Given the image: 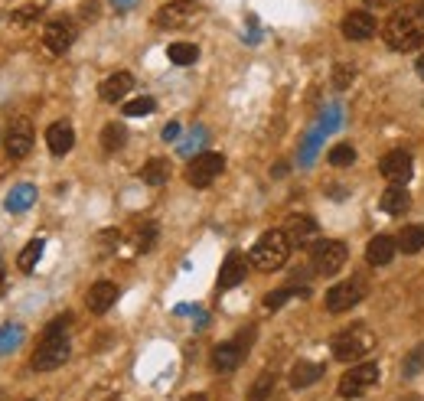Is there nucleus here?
<instances>
[{"instance_id":"nucleus-1","label":"nucleus","mask_w":424,"mask_h":401,"mask_svg":"<svg viewBox=\"0 0 424 401\" xmlns=\"http://www.w3.org/2000/svg\"><path fill=\"white\" fill-rule=\"evenodd\" d=\"M382 40L395 52H415L424 46V17L418 10H395L385 26H382Z\"/></svg>"},{"instance_id":"nucleus-2","label":"nucleus","mask_w":424,"mask_h":401,"mask_svg":"<svg viewBox=\"0 0 424 401\" xmlns=\"http://www.w3.org/2000/svg\"><path fill=\"white\" fill-rule=\"evenodd\" d=\"M290 241L288 235H284V229H271V232H264L261 239L254 241L252 248V255H248V261H252L258 271L264 274H271V271H281V268L288 265V258H290Z\"/></svg>"},{"instance_id":"nucleus-3","label":"nucleus","mask_w":424,"mask_h":401,"mask_svg":"<svg viewBox=\"0 0 424 401\" xmlns=\"http://www.w3.org/2000/svg\"><path fill=\"white\" fill-rule=\"evenodd\" d=\"M372 349H375V333L363 323L346 326L343 333L333 336V356H336L339 362H359V359L369 356Z\"/></svg>"},{"instance_id":"nucleus-4","label":"nucleus","mask_w":424,"mask_h":401,"mask_svg":"<svg viewBox=\"0 0 424 401\" xmlns=\"http://www.w3.org/2000/svg\"><path fill=\"white\" fill-rule=\"evenodd\" d=\"M252 342H254V326H248V330H242V333L235 336V340H229V342H219L216 349H212V369L216 372H235L242 362H245V356H248V349H252Z\"/></svg>"},{"instance_id":"nucleus-5","label":"nucleus","mask_w":424,"mask_h":401,"mask_svg":"<svg viewBox=\"0 0 424 401\" xmlns=\"http://www.w3.org/2000/svg\"><path fill=\"white\" fill-rule=\"evenodd\" d=\"M69 352H72V342H69V333H42V342L36 346L30 366L36 372H52L69 362Z\"/></svg>"},{"instance_id":"nucleus-6","label":"nucleus","mask_w":424,"mask_h":401,"mask_svg":"<svg viewBox=\"0 0 424 401\" xmlns=\"http://www.w3.org/2000/svg\"><path fill=\"white\" fill-rule=\"evenodd\" d=\"M222 170H225V157L222 154H216V150L196 154L193 160H189V167H187V183L193 189H206L222 176Z\"/></svg>"},{"instance_id":"nucleus-7","label":"nucleus","mask_w":424,"mask_h":401,"mask_svg":"<svg viewBox=\"0 0 424 401\" xmlns=\"http://www.w3.org/2000/svg\"><path fill=\"white\" fill-rule=\"evenodd\" d=\"M314 271L317 274H336V271H343V265L349 261V248H346V241H336V239H326V241H317V248H314Z\"/></svg>"},{"instance_id":"nucleus-8","label":"nucleus","mask_w":424,"mask_h":401,"mask_svg":"<svg viewBox=\"0 0 424 401\" xmlns=\"http://www.w3.org/2000/svg\"><path fill=\"white\" fill-rule=\"evenodd\" d=\"M379 376L382 372L375 362H359V366H353L346 376L339 378V395H343V398H359V395H365L379 382Z\"/></svg>"},{"instance_id":"nucleus-9","label":"nucleus","mask_w":424,"mask_h":401,"mask_svg":"<svg viewBox=\"0 0 424 401\" xmlns=\"http://www.w3.org/2000/svg\"><path fill=\"white\" fill-rule=\"evenodd\" d=\"M363 297H365L363 281H359V277H353V281L333 284V287L326 290V300H323V304H326V310H330V313H346V310H353Z\"/></svg>"},{"instance_id":"nucleus-10","label":"nucleus","mask_w":424,"mask_h":401,"mask_svg":"<svg viewBox=\"0 0 424 401\" xmlns=\"http://www.w3.org/2000/svg\"><path fill=\"white\" fill-rule=\"evenodd\" d=\"M72 43H76V23H72V20L59 17V20H49V23L42 26V46H46L52 56L69 52Z\"/></svg>"},{"instance_id":"nucleus-11","label":"nucleus","mask_w":424,"mask_h":401,"mask_svg":"<svg viewBox=\"0 0 424 401\" xmlns=\"http://www.w3.org/2000/svg\"><path fill=\"white\" fill-rule=\"evenodd\" d=\"M4 150L13 160H23L30 150H33V124L30 118H13L7 128V137H4Z\"/></svg>"},{"instance_id":"nucleus-12","label":"nucleus","mask_w":424,"mask_h":401,"mask_svg":"<svg viewBox=\"0 0 424 401\" xmlns=\"http://www.w3.org/2000/svg\"><path fill=\"white\" fill-rule=\"evenodd\" d=\"M379 173L389 183H401L405 186L408 179H411V173H415V160H411L408 150H391V154H385L379 160Z\"/></svg>"},{"instance_id":"nucleus-13","label":"nucleus","mask_w":424,"mask_h":401,"mask_svg":"<svg viewBox=\"0 0 424 401\" xmlns=\"http://www.w3.org/2000/svg\"><path fill=\"white\" fill-rule=\"evenodd\" d=\"M193 17H196L193 0H173V4H167V7L157 10L153 26H160V30H179V26H187Z\"/></svg>"},{"instance_id":"nucleus-14","label":"nucleus","mask_w":424,"mask_h":401,"mask_svg":"<svg viewBox=\"0 0 424 401\" xmlns=\"http://www.w3.org/2000/svg\"><path fill=\"white\" fill-rule=\"evenodd\" d=\"M375 30H379V20L369 13V10H353L343 17V36L353 40V43H363V40H372Z\"/></svg>"},{"instance_id":"nucleus-15","label":"nucleus","mask_w":424,"mask_h":401,"mask_svg":"<svg viewBox=\"0 0 424 401\" xmlns=\"http://www.w3.org/2000/svg\"><path fill=\"white\" fill-rule=\"evenodd\" d=\"M118 284L114 281H95L85 294V307L92 310V313H108L114 307V300H118Z\"/></svg>"},{"instance_id":"nucleus-16","label":"nucleus","mask_w":424,"mask_h":401,"mask_svg":"<svg viewBox=\"0 0 424 401\" xmlns=\"http://www.w3.org/2000/svg\"><path fill=\"white\" fill-rule=\"evenodd\" d=\"M245 274H248L245 255H242V251H229V255H225V261H222V268H219V290L238 287V284L245 281Z\"/></svg>"},{"instance_id":"nucleus-17","label":"nucleus","mask_w":424,"mask_h":401,"mask_svg":"<svg viewBox=\"0 0 424 401\" xmlns=\"http://www.w3.org/2000/svg\"><path fill=\"white\" fill-rule=\"evenodd\" d=\"M284 235L294 248H304L317 239V222L310 215H290L288 222H284Z\"/></svg>"},{"instance_id":"nucleus-18","label":"nucleus","mask_w":424,"mask_h":401,"mask_svg":"<svg viewBox=\"0 0 424 401\" xmlns=\"http://www.w3.org/2000/svg\"><path fill=\"white\" fill-rule=\"evenodd\" d=\"M395 251H399V239H395V235H375V239L369 241V248H365V261L372 268H385V265H391Z\"/></svg>"},{"instance_id":"nucleus-19","label":"nucleus","mask_w":424,"mask_h":401,"mask_svg":"<svg viewBox=\"0 0 424 401\" xmlns=\"http://www.w3.org/2000/svg\"><path fill=\"white\" fill-rule=\"evenodd\" d=\"M46 144H49V150L56 157L69 154L72 144H76V131H72V124H69V121H56V124H49V131H46Z\"/></svg>"},{"instance_id":"nucleus-20","label":"nucleus","mask_w":424,"mask_h":401,"mask_svg":"<svg viewBox=\"0 0 424 401\" xmlns=\"http://www.w3.org/2000/svg\"><path fill=\"white\" fill-rule=\"evenodd\" d=\"M131 88H134V76L131 72H114L98 85V95H102V102H121Z\"/></svg>"},{"instance_id":"nucleus-21","label":"nucleus","mask_w":424,"mask_h":401,"mask_svg":"<svg viewBox=\"0 0 424 401\" xmlns=\"http://www.w3.org/2000/svg\"><path fill=\"white\" fill-rule=\"evenodd\" d=\"M408 205H411V193H408V186H401V183H391L379 199V209H385L389 215H401Z\"/></svg>"},{"instance_id":"nucleus-22","label":"nucleus","mask_w":424,"mask_h":401,"mask_svg":"<svg viewBox=\"0 0 424 401\" xmlns=\"http://www.w3.org/2000/svg\"><path fill=\"white\" fill-rule=\"evenodd\" d=\"M323 378V366L320 362H297L294 369H290V388H310V385H317Z\"/></svg>"},{"instance_id":"nucleus-23","label":"nucleus","mask_w":424,"mask_h":401,"mask_svg":"<svg viewBox=\"0 0 424 401\" xmlns=\"http://www.w3.org/2000/svg\"><path fill=\"white\" fill-rule=\"evenodd\" d=\"M141 179H144L147 186H163L170 179V163L163 157H151V160L141 167Z\"/></svg>"},{"instance_id":"nucleus-24","label":"nucleus","mask_w":424,"mask_h":401,"mask_svg":"<svg viewBox=\"0 0 424 401\" xmlns=\"http://www.w3.org/2000/svg\"><path fill=\"white\" fill-rule=\"evenodd\" d=\"M399 248L405 251V255H418L424 248V225H408V229L399 232Z\"/></svg>"},{"instance_id":"nucleus-25","label":"nucleus","mask_w":424,"mask_h":401,"mask_svg":"<svg viewBox=\"0 0 424 401\" xmlns=\"http://www.w3.org/2000/svg\"><path fill=\"white\" fill-rule=\"evenodd\" d=\"M167 59L173 62V66H193V62L199 59V46H193V43H173L167 49Z\"/></svg>"},{"instance_id":"nucleus-26","label":"nucleus","mask_w":424,"mask_h":401,"mask_svg":"<svg viewBox=\"0 0 424 401\" xmlns=\"http://www.w3.org/2000/svg\"><path fill=\"white\" fill-rule=\"evenodd\" d=\"M42 248H46V241H42V239H33L30 245L23 248V251H20V255H17V268H20V271H23V274L33 271L36 261L42 258Z\"/></svg>"},{"instance_id":"nucleus-27","label":"nucleus","mask_w":424,"mask_h":401,"mask_svg":"<svg viewBox=\"0 0 424 401\" xmlns=\"http://www.w3.org/2000/svg\"><path fill=\"white\" fill-rule=\"evenodd\" d=\"M274 385H278V378H274V372H261V376L254 378L252 392H248V401H271V395H274Z\"/></svg>"},{"instance_id":"nucleus-28","label":"nucleus","mask_w":424,"mask_h":401,"mask_svg":"<svg viewBox=\"0 0 424 401\" xmlns=\"http://www.w3.org/2000/svg\"><path fill=\"white\" fill-rule=\"evenodd\" d=\"M33 199H36V189L30 186V183H23V186L10 189L7 209H10V213H23V209H30V203H33Z\"/></svg>"},{"instance_id":"nucleus-29","label":"nucleus","mask_w":424,"mask_h":401,"mask_svg":"<svg viewBox=\"0 0 424 401\" xmlns=\"http://www.w3.org/2000/svg\"><path fill=\"white\" fill-rule=\"evenodd\" d=\"M124 144H127L124 124H105V131H102V147H105V150L114 154V150H121Z\"/></svg>"},{"instance_id":"nucleus-30","label":"nucleus","mask_w":424,"mask_h":401,"mask_svg":"<svg viewBox=\"0 0 424 401\" xmlns=\"http://www.w3.org/2000/svg\"><path fill=\"white\" fill-rule=\"evenodd\" d=\"M20 340H23V326H17V323L0 326V356H7V352L17 349Z\"/></svg>"},{"instance_id":"nucleus-31","label":"nucleus","mask_w":424,"mask_h":401,"mask_svg":"<svg viewBox=\"0 0 424 401\" xmlns=\"http://www.w3.org/2000/svg\"><path fill=\"white\" fill-rule=\"evenodd\" d=\"M40 17H42V4H23V7H17L10 13V23L13 26H33Z\"/></svg>"},{"instance_id":"nucleus-32","label":"nucleus","mask_w":424,"mask_h":401,"mask_svg":"<svg viewBox=\"0 0 424 401\" xmlns=\"http://www.w3.org/2000/svg\"><path fill=\"white\" fill-rule=\"evenodd\" d=\"M424 372V342H418L415 349L405 356V366H401V376L405 378H415Z\"/></svg>"},{"instance_id":"nucleus-33","label":"nucleus","mask_w":424,"mask_h":401,"mask_svg":"<svg viewBox=\"0 0 424 401\" xmlns=\"http://www.w3.org/2000/svg\"><path fill=\"white\" fill-rule=\"evenodd\" d=\"M153 112H157V102H153L151 95H141V98H134V102L124 104L127 118H144V114H153Z\"/></svg>"},{"instance_id":"nucleus-34","label":"nucleus","mask_w":424,"mask_h":401,"mask_svg":"<svg viewBox=\"0 0 424 401\" xmlns=\"http://www.w3.org/2000/svg\"><path fill=\"white\" fill-rule=\"evenodd\" d=\"M326 160H330V167H349V163L356 160V147H353V144H336V147H330Z\"/></svg>"},{"instance_id":"nucleus-35","label":"nucleus","mask_w":424,"mask_h":401,"mask_svg":"<svg viewBox=\"0 0 424 401\" xmlns=\"http://www.w3.org/2000/svg\"><path fill=\"white\" fill-rule=\"evenodd\" d=\"M294 294H304V297H307V287H281V290H274V294H268V297H264V307H268V310L284 307V304H288Z\"/></svg>"},{"instance_id":"nucleus-36","label":"nucleus","mask_w":424,"mask_h":401,"mask_svg":"<svg viewBox=\"0 0 424 401\" xmlns=\"http://www.w3.org/2000/svg\"><path fill=\"white\" fill-rule=\"evenodd\" d=\"M353 78H356V66L339 62V66L333 68V85H336V88H349V85H353Z\"/></svg>"},{"instance_id":"nucleus-37","label":"nucleus","mask_w":424,"mask_h":401,"mask_svg":"<svg viewBox=\"0 0 424 401\" xmlns=\"http://www.w3.org/2000/svg\"><path fill=\"white\" fill-rule=\"evenodd\" d=\"M157 245V225H144V229L137 232V248H141V251H151V248Z\"/></svg>"},{"instance_id":"nucleus-38","label":"nucleus","mask_w":424,"mask_h":401,"mask_svg":"<svg viewBox=\"0 0 424 401\" xmlns=\"http://www.w3.org/2000/svg\"><path fill=\"white\" fill-rule=\"evenodd\" d=\"M177 137H179V124L177 121H170L167 128H163V140H177Z\"/></svg>"},{"instance_id":"nucleus-39","label":"nucleus","mask_w":424,"mask_h":401,"mask_svg":"<svg viewBox=\"0 0 424 401\" xmlns=\"http://www.w3.org/2000/svg\"><path fill=\"white\" fill-rule=\"evenodd\" d=\"M415 72H418V78H424V52L418 56V62H415Z\"/></svg>"},{"instance_id":"nucleus-40","label":"nucleus","mask_w":424,"mask_h":401,"mask_svg":"<svg viewBox=\"0 0 424 401\" xmlns=\"http://www.w3.org/2000/svg\"><path fill=\"white\" fill-rule=\"evenodd\" d=\"M369 7H385V4H391V0H365Z\"/></svg>"},{"instance_id":"nucleus-41","label":"nucleus","mask_w":424,"mask_h":401,"mask_svg":"<svg viewBox=\"0 0 424 401\" xmlns=\"http://www.w3.org/2000/svg\"><path fill=\"white\" fill-rule=\"evenodd\" d=\"M131 4H134V0H114V7H121V10H127Z\"/></svg>"},{"instance_id":"nucleus-42","label":"nucleus","mask_w":424,"mask_h":401,"mask_svg":"<svg viewBox=\"0 0 424 401\" xmlns=\"http://www.w3.org/2000/svg\"><path fill=\"white\" fill-rule=\"evenodd\" d=\"M183 401H209L206 395H189V398H183Z\"/></svg>"},{"instance_id":"nucleus-43","label":"nucleus","mask_w":424,"mask_h":401,"mask_svg":"<svg viewBox=\"0 0 424 401\" xmlns=\"http://www.w3.org/2000/svg\"><path fill=\"white\" fill-rule=\"evenodd\" d=\"M418 13H421V17H424V0H421V4H418Z\"/></svg>"},{"instance_id":"nucleus-44","label":"nucleus","mask_w":424,"mask_h":401,"mask_svg":"<svg viewBox=\"0 0 424 401\" xmlns=\"http://www.w3.org/2000/svg\"><path fill=\"white\" fill-rule=\"evenodd\" d=\"M0 287H4V265H0Z\"/></svg>"}]
</instances>
